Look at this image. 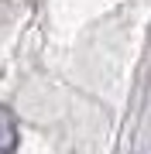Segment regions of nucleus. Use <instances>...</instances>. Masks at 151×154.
Masks as SVG:
<instances>
[{"mask_svg":"<svg viewBox=\"0 0 151 154\" xmlns=\"http://www.w3.org/2000/svg\"><path fill=\"white\" fill-rule=\"evenodd\" d=\"M17 144V123L7 110H0V154H11Z\"/></svg>","mask_w":151,"mask_h":154,"instance_id":"1","label":"nucleus"}]
</instances>
